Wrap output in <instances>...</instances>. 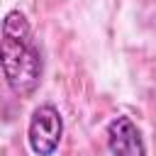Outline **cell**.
<instances>
[{
	"label": "cell",
	"instance_id": "1",
	"mask_svg": "<svg viewBox=\"0 0 156 156\" xmlns=\"http://www.w3.org/2000/svg\"><path fill=\"white\" fill-rule=\"evenodd\" d=\"M0 63L5 83L15 95L29 98L39 88L44 76V54L22 10H10L2 20Z\"/></svg>",
	"mask_w": 156,
	"mask_h": 156
},
{
	"label": "cell",
	"instance_id": "3",
	"mask_svg": "<svg viewBox=\"0 0 156 156\" xmlns=\"http://www.w3.org/2000/svg\"><path fill=\"white\" fill-rule=\"evenodd\" d=\"M105 141L110 156H146V141L136 122L127 115H117L105 127Z\"/></svg>",
	"mask_w": 156,
	"mask_h": 156
},
{
	"label": "cell",
	"instance_id": "2",
	"mask_svg": "<svg viewBox=\"0 0 156 156\" xmlns=\"http://www.w3.org/2000/svg\"><path fill=\"white\" fill-rule=\"evenodd\" d=\"M63 139V117L54 102L34 107L27 124V146L34 156H54Z\"/></svg>",
	"mask_w": 156,
	"mask_h": 156
}]
</instances>
